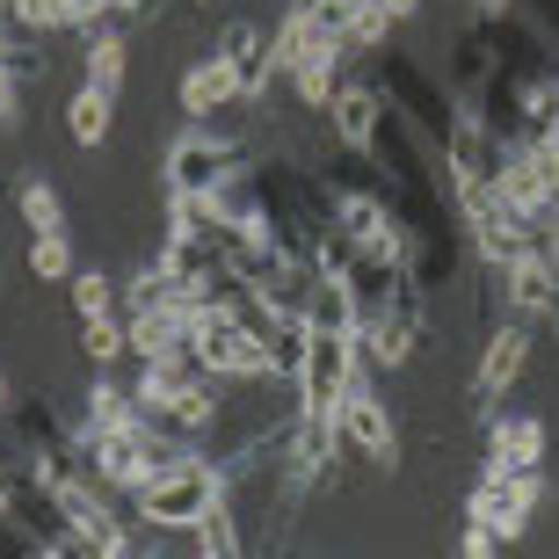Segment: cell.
I'll return each mask as SVG.
<instances>
[{
	"mask_svg": "<svg viewBox=\"0 0 559 559\" xmlns=\"http://www.w3.org/2000/svg\"><path fill=\"white\" fill-rule=\"evenodd\" d=\"M226 465H211V457H189V465H175V473H153L131 495V516L153 523V531H197V523L226 501Z\"/></svg>",
	"mask_w": 559,
	"mask_h": 559,
	"instance_id": "obj_1",
	"label": "cell"
},
{
	"mask_svg": "<svg viewBox=\"0 0 559 559\" xmlns=\"http://www.w3.org/2000/svg\"><path fill=\"white\" fill-rule=\"evenodd\" d=\"M189 364L211 378H233V385H276L270 342L240 320V306H197V334H189Z\"/></svg>",
	"mask_w": 559,
	"mask_h": 559,
	"instance_id": "obj_2",
	"label": "cell"
},
{
	"mask_svg": "<svg viewBox=\"0 0 559 559\" xmlns=\"http://www.w3.org/2000/svg\"><path fill=\"white\" fill-rule=\"evenodd\" d=\"M356 378H364V349H356V334H328L312 328L306 342V364H298V415H342V393H349Z\"/></svg>",
	"mask_w": 559,
	"mask_h": 559,
	"instance_id": "obj_3",
	"label": "cell"
},
{
	"mask_svg": "<svg viewBox=\"0 0 559 559\" xmlns=\"http://www.w3.org/2000/svg\"><path fill=\"white\" fill-rule=\"evenodd\" d=\"M248 167V153L233 139H218L211 124H189L182 139L167 145V160H160V175H167V197H211L218 182H233Z\"/></svg>",
	"mask_w": 559,
	"mask_h": 559,
	"instance_id": "obj_4",
	"label": "cell"
},
{
	"mask_svg": "<svg viewBox=\"0 0 559 559\" xmlns=\"http://www.w3.org/2000/svg\"><path fill=\"white\" fill-rule=\"evenodd\" d=\"M538 509H545V473H479V487L465 495V523L495 531L501 545H516Z\"/></svg>",
	"mask_w": 559,
	"mask_h": 559,
	"instance_id": "obj_5",
	"label": "cell"
},
{
	"mask_svg": "<svg viewBox=\"0 0 559 559\" xmlns=\"http://www.w3.org/2000/svg\"><path fill=\"white\" fill-rule=\"evenodd\" d=\"M342 451H356L364 465H385V473L400 465V421L371 378H356L349 393H342Z\"/></svg>",
	"mask_w": 559,
	"mask_h": 559,
	"instance_id": "obj_6",
	"label": "cell"
},
{
	"mask_svg": "<svg viewBox=\"0 0 559 559\" xmlns=\"http://www.w3.org/2000/svg\"><path fill=\"white\" fill-rule=\"evenodd\" d=\"M385 117H393V103H385L378 87H364V81L334 87V103H328V131H334V145H349L356 160H371L378 145H385Z\"/></svg>",
	"mask_w": 559,
	"mask_h": 559,
	"instance_id": "obj_7",
	"label": "cell"
},
{
	"mask_svg": "<svg viewBox=\"0 0 559 559\" xmlns=\"http://www.w3.org/2000/svg\"><path fill=\"white\" fill-rule=\"evenodd\" d=\"M51 516L66 523V531H87V538H103V545H131V531H124V516L103 501V479L95 473H73V479H59L51 487Z\"/></svg>",
	"mask_w": 559,
	"mask_h": 559,
	"instance_id": "obj_8",
	"label": "cell"
},
{
	"mask_svg": "<svg viewBox=\"0 0 559 559\" xmlns=\"http://www.w3.org/2000/svg\"><path fill=\"white\" fill-rule=\"evenodd\" d=\"M523 364H531V328H495L487 334V349H479V364H473V407L479 415L501 407V393L523 378Z\"/></svg>",
	"mask_w": 559,
	"mask_h": 559,
	"instance_id": "obj_9",
	"label": "cell"
},
{
	"mask_svg": "<svg viewBox=\"0 0 559 559\" xmlns=\"http://www.w3.org/2000/svg\"><path fill=\"white\" fill-rule=\"evenodd\" d=\"M218 385H226V378H211V371H197V364H189L182 378H175V393L160 400V429H175V436H204V429H218V421H226V393H218Z\"/></svg>",
	"mask_w": 559,
	"mask_h": 559,
	"instance_id": "obj_10",
	"label": "cell"
},
{
	"mask_svg": "<svg viewBox=\"0 0 559 559\" xmlns=\"http://www.w3.org/2000/svg\"><path fill=\"white\" fill-rule=\"evenodd\" d=\"M298 306L312 312V328H328V334H356L364 328V290H356L349 270H312L306 290H298Z\"/></svg>",
	"mask_w": 559,
	"mask_h": 559,
	"instance_id": "obj_11",
	"label": "cell"
},
{
	"mask_svg": "<svg viewBox=\"0 0 559 559\" xmlns=\"http://www.w3.org/2000/svg\"><path fill=\"white\" fill-rule=\"evenodd\" d=\"M501 298H509V312H523V320H538V312H559V270L545 248H523L509 270H501Z\"/></svg>",
	"mask_w": 559,
	"mask_h": 559,
	"instance_id": "obj_12",
	"label": "cell"
},
{
	"mask_svg": "<svg viewBox=\"0 0 559 559\" xmlns=\"http://www.w3.org/2000/svg\"><path fill=\"white\" fill-rule=\"evenodd\" d=\"M342 59H349V51H342L328 29H312V22H306V44H298V59H290V87H298V103H306V109L334 103V87H342L334 73H342Z\"/></svg>",
	"mask_w": 559,
	"mask_h": 559,
	"instance_id": "obj_13",
	"label": "cell"
},
{
	"mask_svg": "<svg viewBox=\"0 0 559 559\" xmlns=\"http://www.w3.org/2000/svg\"><path fill=\"white\" fill-rule=\"evenodd\" d=\"M538 465H545V421L538 415L487 421V473H538Z\"/></svg>",
	"mask_w": 559,
	"mask_h": 559,
	"instance_id": "obj_14",
	"label": "cell"
},
{
	"mask_svg": "<svg viewBox=\"0 0 559 559\" xmlns=\"http://www.w3.org/2000/svg\"><path fill=\"white\" fill-rule=\"evenodd\" d=\"M218 59L233 66V81H240V103H262L270 95V37L254 29V22H226V37H218Z\"/></svg>",
	"mask_w": 559,
	"mask_h": 559,
	"instance_id": "obj_15",
	"label": "cell"
},
{
	"mask_svg": "<svg viewBox=\"0 0 559 559\" xmlns=\"http://www.w3.org/2000/svg\"><path fill=\"white\" fill-rule=\"evenodd\" d=\"M226 103H240V81H233V66L211 51V59H197L182 73V117H189V124H204V117H218Z\"/></svg>",
	"mask_w": 559,
	"mask_h": 559,
	"instance_id": "obj_16",
	"label": "cell"
},
{
	"mask_svg": "<svg viewBox=\"0 0 559 559\" xmlns=\"http://www.w3.org/2000/svg\"><path fill=\"white\" fill-rule=\"evenodd\" d=\"M516 131H523V139L559 131V66H552V73H531V81L516 87Z\"/></svg>",
	"mask_w": 559,
	"mask_h": 559,
	"instance_id": "obj_17",
	"label": "cell"
},
{
	"mask_svg": "<svg viewBox=\"0 0 559 559\" xmlns=\"http://www.w3.org/2000/svg\"><path fill=\"white\" fill-rule=\"evenodd\" d=\"M109 124H117V95H103V87L81 81V95L66 103V139H73V145H103Z\"/></svg>",
	"mask_w": 559,
	"mask_h": 559,
	"instance_id": "obj_18",
	"label": "cell"
},
{
	"mask_svg": "<svg viewBox=\"0 0 559 559\" xmlns=\"http://www.w3.org/2000/svg\"><path fill=\"white\" fill-rule=\"evenodd\" d=\"M124 66H131V44L117 37V29H95V37H87V51H81V73H87V87H103V95H117V87H124Z\"/></svg>",
	"mask_w": 559,
	"mask_h": 559,
	"instance_id": "obj_19",
	"label": "cell"
},
{
	"mask_svg": "<svg viewBox=\"0 0 559 559\" xmlns=\"http://www.w3.org/2000/svg\"><path fill=\"white\" fill-rule=\"evenodd\" d=\"M131 421H145V407L131 400V385L95 378V385H87V421H81V429H131Z\"/></svg>",
	"mask_w": 559,
	"mask_h": 559,
	"instance_id": "obj_20",
	"label": "cell"
},
{
	"mask_svg": "<svg viewBox=\"0 0 559 559\" xmlns=\"http://www.w3.org/2000/svg\"><path fill=\"white\" fill-rule=\"evenodd\" d=\"M15 211H22V226H29V233H59V226H66V197L44 182V175H22Z\"/></svg>",
	"mask_w": 559,
	"mask_h": 559,
	"instance_id": "obj_21",
	"label": "cell"
},
{
	"mask_svg": "<svg viewBox=\"0 0 559 559\" xmlns=\"http://www.w3.org/2000/svg\"><path fill=\"white\" fill-rule=\"evenodd\" d=\"M73 240H66V226L59 233H29V276L37 284H73Z\"/></svg>",
	"mask_w": 559,
	"mask_h": 559,
	"instance_id": "obj_22",
	"label": "cell"
},
{
	"mask_svg": "<svg viewBox=\"0 0 559 559\" xmlns=\"http://www.w3.org/2000/svg\"><path fill=\"white\" fill-rule=\"evenodd\" d=\"M81 356L103 371V364H117V356H131L124 342V312H103V320H81Z\"/></svg>",
	"mask_w": 559,
	"mask_h": 559,
	"instance_id": "obj_23",
	"label": "cell"
},
{
	"mask_svg": "<svg viewBox=\"0 0 559 559\" xmlns=\"http://www.w3.org/2000/svg\"><path fill=\"white\" fill-rule=\"evenodd\" d=\"M189 538H197V552H211V559H248V545H240V523H233V501H218V509H211V516L197 523Z\"/></svg>",
	"mask_w": 559,
	"mask_h": 559,
	"instance_id": "obj_24",
	"label": "cell"
},
{
	"mask_svg": "<svg viewBox=\"0 0 559 559\" xmlns=\"http://www.w3.org/2000/svg\"><path fill=\"white\" fill-rule=\"evenodd\" d=\"M73 312H81V320H103V312H117V284H109L103 270H73Z\"/></svg>",
	"mask_w": 559,
	"mask_h": 559,
	"instance_id": "obj_25",
	"label": "cell"
},
{
	"mask_svg": "<svg viewBox=\"0 0 559 559\" xmlns=\"http://www.w3.org/2000/svg\"><path fill=\"white\" fill-rule=\"evenodd\" d=\"M22 109H29V66H0V131H15Z\"/></svg>",
	"mask_w": 559,
	"mask_h": 559,
	"instance_id": "obj_26",
	"label": "cell"
},
{
	"mask_svg": "<svg viewBox=\"0 0 559 559\" xmlns=\"http://www.w3.org/2000/svg\"><path fill=\"white\" fill-rule=\"evenodd\" d=\"M457 559H501V538L479 531V523H465V531H457Z\"/></svg>",
	"mask_w": 559,
	"mask_h": 559,
	"instance_id": "obj_27",
	"label": "cell"
},
{
	"mask_svg": "<svg viewBox=\"0 0 559 559\" xmlns=\"http://www.w3.org/2000/svg\"><path fill=\"white\" fill-rule=\"evenodd\" d=\"M378 8H385V22H415L421 15V0H378Z\"/></svg>",
	"mask_w": 559,
	"mask_h": 559,
	"instance_id": "obj_28",
	"label": "cell"
},
{
	"mask_svg": "<svg viewBox=\"0 0 559 559\" xmlns=\"http://www.w3.org/2000/svg\"><path fill=\"white\" fill-rule=\"evenodd\" d=\"M320 8H328V0H284V22H312Z\"/></svg>",
	"mask_w": 559,
	"mask_h": 559,
	"instance_id": "obj_29",
	"label": "cell"
},
{
	"mask_svg": "<svg viewBox=\"0 0 559 559\" xmlns=\"http://www.w3.org/2000/svg\"><path fill=\"white\" fill-rule=\"evenodd\" d=\"M22 501V487H15V473H8V465H0V516H8V509H15Z\"/></svg>",
	"mask_w": 559,
	"mask_h": 559,
	"instance_id": "obj_30",
	"label": "cell"
},
{
	"mask_svg": "<svg viewBox=\"0 0 559 559\" xmlns=\"http://www.w3.org/2000/svg\"><path fill=\"white\" fill-rule=\"evenodd\" d=\"M479 15H487V22H509V15H516V0H479Z\"/></svg>",
	"mask_w": 559,
	"mask_h": 559,
	"instance_id": "obj_31",
	"label": "cell"
},
{
	"mask_svg": "<svg viewBox=\"0 0 559 559\" xmlns=\"http://www.w3.org/2000/svg\"><path fill=\"white\" fill-rule=\"evenodd\" d=\"M153 0H109V15H145Z\"/></svg>",
	"mask_w": 559,
	"mask_h": 559,
	"instance_id": "obj_32",
	"label": "cell"
},
{
	"mask_svg": "<svg viewBox=\"0 0 559 559\" xmlns=\"http://www.w3.org/2000/svg\"><path fill=\"white\" fill-rule=\"evenodd\" d=\"M0 415H8V378H0Z\"/></svg>",
	"mask_w": 559,
	"mask_h": 559,
	"instance_id": "obj_33",
	"label": "cell"
},
{
	"mask_svg": "<svg viewBox=\"0 0 559 559\" xmlns=\"http://www.w3.org/2000/svg\"><path fill=\"white\" fill-rule=\"evenodd\" d=\"M131 559H160V552H131Z\"/></svg>",
	"mask_w": 559,
	"mask_h": 559,
	"instance_id": "obj_34",
	"label": "cell"
},
{
	"mask_svg": "<svg viewBox=\"0 0 559 559\" xmlns=\"http://www.w3.org/2000/svg\"><path fill=\"white\" fill-rule=\"evenodd\" d=\"M197 8H211V0H197Z\"/></svg>",
	"mask_w": 559,
	"mask_h": 559,
	"instance_id": "obj_35",
	"label": "cell"
}]
</instances>
